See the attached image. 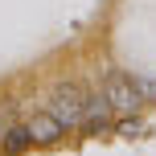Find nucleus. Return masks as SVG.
<instances>
[{
  "instance_id": "nucleus-1",
  "label": "nucleus",
  "mask_w": 156,
  "mask_h": 156,
  "mask_svg": "<svg viewBox=\"0 0 156 156\" xmlns=\"http://www.w3.org/2000/svg\"><path fill=\"white\" fill-rule=\"evenodd\" d=\"M82 107H86V90L74 82H62L49 90V111L62 119V127H82Z\"/></svg>"
},
{
  "instance_id": "nucleus-3",
  "label": "nucleus",
  "mask_w": 156,
  "mask_h": 156,
  "mask_svg": "<svg viewBox=\"0 0 156 156\" xmlns=\"http://www.w3.org/2000/svg\"><path fill=\"white\" fill-rule=\"evenodd\" d=\"M25 127H29V136H33V144H41V148H49V144H58L62 140V119L54 115V111H33V119H25Z\"/></svg>"
},
{
  "instance_id": "nucleus-5",
  "label": "nucleus",
  "mask_w": 156,
  "mask_h": 156,
  "mask_svg": "<svg viewBox=\"0 0 156 156\" xmlns=\"http://www.w3.org/2000/svg\"><path fill=\"white\" fill-rule=\"evenodd\" d=\"M29 148H33V136H29L25 123H12L4 136H0V152H4V156H25Z\"/></svg>"
},
{
  "instance_id": "nucleus-8",
  "label": "nucleus",
  "mask_w": 156,
  "mask_h": 156,
  "mask_svg": "<svg viewBox=\"0 0 156 156\" xmlns=\"http://www.w3.org/2000/svg\"><path fill=\"white\" fill-rule=\"evenodd\" d=\"M140 94L144 99H156V82H140Z\"/></svg>"
},
{
  "instance_id": "nucleus-2",
  "label": "nucleus",
  "mask_w": 156,
  "mask_h": 156,
  "mask_svg": "<svg viewBox=\"0 0 156 156\" xmlns=\"http://www.w3.org/2000/svg\"><path fill=\"white\" fill-rule=\"evenodd\" d=\"M103 94H107V103H111V111H115V115H132V111H140V103H144L140 82H136V78H127V74H111L107 86H103Z\"/></svg>"
},
{
  "instance_id": "nucleus-7",
  "label": "nucleus",
  "mask_w": 156,
  "mask_h": 156,
  "mask_svg": "<svg viewBox=\"0 0 156 156\" xmlns=\"http://www.w3.org/2000/svg\"><path fill=\"white\" fill-rule=\"evenodd\" d=\"M119 132H123V136H140V132H144V123L136 119V111H132V115H123V123H119Z\"/></svg>"
},
{
  "instance_id": "nucleus-4",
  "label": "nucleus",
  "mask_w": 156,
  "mask_h": 156,
  "mask_svg": "<svg viewBox=\"0 0 156 156\" xmlns=\"http://www.w3.org/2000/svg\"><path fill=\"white\" fill-rule=\"evenodd\" d=\"M111 115H115V111H111V103H107V94H86V107H82V132H103V127L111 123Z\"/></svg>"
},
{
  "instance_id": "nucleus-6",
  "label": "nucleus",
  "mask_w": 156,
  "mask_h": 156,
  "mask_svg": "<svg viewBox=\"0 0 156 156\" xmlns=\"http://www.w3.org/2000/svg\"><path fill=\"white\" fill-rule=\"evenodd\" d=\"M16 107H21L16 99H4V103H0V136H4L8 127L16 123Z\"/></svg>"
}]
</instances>
